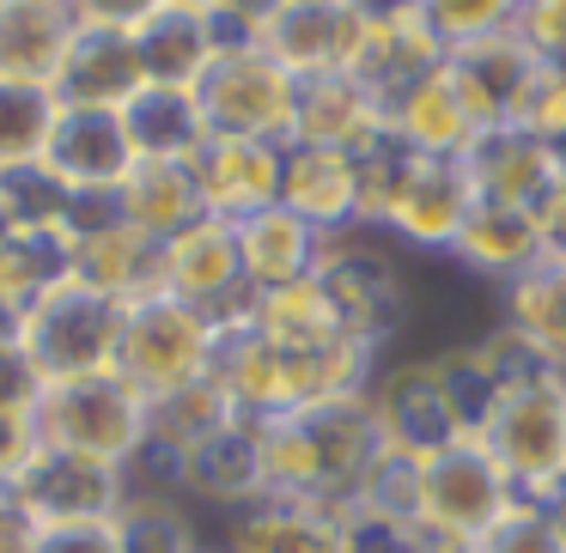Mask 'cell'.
<instances>
[{
    "mask_svg": "<svg viewBox=\"0 0 566 553\" xmlns=\"http://www.w3.org/2000/svg\"><path fill=\"white\" fill-rule=\"evenodd\" d=\"M475 201L481 195L463 159H415L402 147H378L366 159V225L359 232L390 237L415 262H451Z\"/></svg>",
    "mask_w": 566,
    "mask_h": 553,
    "instance_id": "1",
    "label": "cell"
},
{
    "mask_svg": "<svg viewBox=\"0 0 566 553\" xmlns=\"http://www.w3.org/2000/svg\"><path fill=\"white\" fill-rule=\"evenodd\" d=\"M415 268L420 262L402 256L390 237L347 232L329 237L317 280L329 293V305L342 310V329L396 359L408 347V322H415Z\"/></svg>",
    "mask_w": 566,
    "mask_h": 553,
    "instance_id": "2",
    "label": "cell"
},
{
    "mask_svg": "<svg viewBox=\"0 0 566 553\" xmlns=\"http://www.w3.org/2000/svg\"><path fill=\"white\" fill-rule=\"evenodd\" d=\"M123 329H128V305L104 298L86 280H67L19 317V347H25V359L38 365L43 390H50V383H80L116 371Z\"/></svg>",
    "mask_w": 566,
    "mask_h": 553,
    "instance_id": "3",
    "label": "cell"
},
{
    "mask_svg": "<svg viewBox=\"0 0 566 553\" xmlns=\"http://www.w3.org/2000/svg\"><path fill=\"white\" fill-rule=\"evenodd\" d=\"M220 341H226V329L208 317V310L184 305V298H171V293L140 298V305L128 310L116 377H123L128 390H140L147 407H153V402H165V395L189 390V383L213 377Z\"/></svg>",
    "mask_w": 566,
    "mask_h": 553,
    "instance_id": "4",
    "label": "cell"
},
{
    "mask_svg": "<svg viewBox=\"0 0 566 553\" xmlns=\"http://www.w3.org/2000/svg\"><path fill=\"white\" fill-rule=\"evenodd\" d=\"M38 438L43 450L128 468L140 456V444H147V395L128 390L116 371L80 377V383H50L38 402Z\"/></svg>",
    "mask_w": 566,
    "mask_h": 553,
    "instance_id": "5",
    "label": "cell"
},
{
    "mask_svg": "<svg viewBox=\"0 0 566 553\" xmlns=\"http://www.w3.org/2000/svg\"><path fill=\"white\" fill-rule=\"evenodd\" d=\"M475 444L500 462V475L524 499H542L554 480H566V377H542L500 395V407L481 419Z\"/></svg>",
    "mask_w": 566,
    "mask_h": 553,
    "instance_id": "6",
    "label": "cell"
},
{
    "mask_svg": "<svg viewBox=\"0 0 566 553\" xmlns=\"http://www.w3.org/2000/svg\"><path fill=\"white\" fill-rule=\"evenodd\" d=\"M135 13H140V0L135 7L80 0L74 43H67V62L55 74V92H62L67 110H116L123 116L153 86L147 62H140V43H135Z\"/></svg>",
    "mask_w": 566,
    "mask_h": 553,
    "instance_id": "7",
    "label": "cell"
},
{
    "mask_svg": "<svg viewBox=\"0 0 566 553\" xmlns=\"http://www.w3.org/2000/svg\"><path fill=\"white\" fill-rule=\"evenodd\" d=\"M512 499H524V492L500 475V462L475 438H463V444H451V450L420 462V529L432 541L475 547L512 511Z\"/></svg>",
    "mask_w": 566,
    "mask_h": 553,
    "instance_id": "8",
    "label": "cell"
},
{
    "mask_svg": "<svg viewBox=\"0 0 566 553\" xmlns=\"http://www.w3.org/2000/svg\"><path fill=\"white\" fill-rule=\"evenodd\" d=\"M201 116H208L213 140H269V147H293V116H298V79L286 74L274 55H220L208 79L196 86Z\"/></svg>",
    "mask_w": 566,
    "mask_h": 553,
    "instance_id": "9",
    "label": "cell"
},
{
    "mask_svg": "<svg viewBox=\"0 0 566 553\" xmlns=\"http://www.w3.org/2000/svg\"><path fill=\"white\" fill-rule=\"evenodd\" d=\"M366 402H371V419H378L384 444L402 450V456H420V462L469 438L463 414H457L451 390H444L439 359H427V353L384 359V371H378Z\"/></svg>",
    "mask_w": 566,
    "mask_h": 553,
    "instance_id": "10",
    "label": "cell"
},
{
    "mask_svg": "<svg viewBox=\"0 0 566 553\" xmlns=\"http://www.w3.org/2000/svg\"><path fill=\"white\" fill-rule=\"evenodd\" d=\"M165 293L196 305V310H208L220 329H244L256 293H250L244 262H238V225H226L208 213V220L189 225L184 237H171V244H165Z\"/></svg>",
    "mask_w": 566,
    "mask_h": 553,
    "instance_id": "11",
    "label": "cell"
},
{
    "mask_svg": "<svg viewBox=\"0 0 566 553\" xmlns=\"http://www.w3.org/2000/svg\"><path fill=\"white\" fill-rule=\"evenodd\" d=\"M74 280L98 286L104 298L135 310L140 298L165 293V244H153L128 220H116L111 201H86L74 232Z\"/></svg>",
    "mask_w": 566,
    "mask_h": 553,
    "instance_id": "12",
    "label": "cell"
},
{
    "mask_svg": "<svg viewBox=\"0 0 566 553\" xmlns=\"http://www.w3.org/2000/svg\"><path fill=\"white\" fill-rule=\"evenodd\" d=\"M262 499H269V462L256 419H232L184 456V504H196L208 523H226Z\"/></svg>",
    "mask_w": 566,
    "mask_h": 553,
    "instance_id": "13",
    "label": "cell"
},
{
    "mask_svg": "<svg viewBox=\"0 0 566 553\" xmlns=\"http://www.w3.org/2000/svg\"><path fill=\"white\" fill-rule=\"evenodd\" d=\"M293 147H323L347 159H371L390 147V92L366 79H311L298 86V116H293Z\"/></svg>",
    "mask_w": 566,
    "mask_h": 553,
    "instance_id": "14",
    "label": "cell"
},
{
    "mask_svg": "<svg viewBox=\"0 0 566 553\" xmlns=\"http://www.w3.org/2000/svg\"><path fill=\"white\" fill-rule=\"evenodd\" d=\"M140 164L135 135L116 110H62V128L50 140L43 171L67 189L74 201H111Z\"/></svg>",
    "mask_w": 566,
    "mask_h": 553,
    "instance_id": "15",
    "label": "cell"
},
{
    "mask_svg": "<svg viewBox=\"0 0 566 553\" xmlns=\"http://www.w3.org/2000/svg\"><path fill=\"white\" fill-rule=\"evenodd\" d=\"M13 492L25 499V511L38 517L43 529H55V523H116V511L128 504V468H104V462H86V456L43 450Z\"/></svg>",
    "mask_w": 566,
    "mask_h": 553,
    "instance_id": "16",
    "label": "cell"
},
{
    "mask_svg": "<svg viewBox=\"0 0 566 553\" xmlns=\"http://www.w3.org/2000/svg\"><path fill=\"white\" fill-rule=\"evenodd\" d=\"M481 140V123L469 116L463 92H457L451 62L390 86V147L415 152V159H463Z\"/></svg>",
    "mask_w": 566,
    "mask_h": 553,
    "instance_id": "17",
    "label": "cell"
},
{
    "mask_svg": "<svg viewBox=\"0 0 566 553\" xmlns=\"http://www.w3.org/2000/svg\"><path fill=\"white\" fill-rule=\"evenodd\" d=\"M281 208L298 213V220L323 237L359 232V225H366V159L323 152V147H286Z\"/></svg>",
    "mask_w": 566,
    "mask_h": 553,
    "instance_id": "18",
    "label": "cell"
},
{
    "mask_svg": "<svg viewBox=\"0 0 566 553\" xmlns=\"http://www.w3.org/2000/svg\"><path fill=\"white\" fill-rule=\"evenodd\" d=\"M542 262H548V244H542L536 213L500 208V201H475V213H469L463 237H457V249H451V268L469 274L475 286H488V293L517 286L530 268H542Z\"/></svg>",
    "mask_w": 566,
    "mask_h": 553,
    "instance_id": "19",
    "label": "cell"
},
{
    "mask_svg": "<svg viewBox=\"0 0 566 553\" xmlns=\"http://www.w3.org/2000/svg\"><path fill=\"white\" fill-rule=\"evenodd\" d=\"M135 43H140V62H147V79L171 92H196L208 79V67L220 62V43L208 31L201 0H140Z\"/></svg>",
    "mask_w": 566,
    "mask_h": 553,
    "instance_id": "20",
    "label": "cell"
},
{
    "mask_svg": "<svg viewBox=\"0 0 566 553\" xmlns=\"http://www.w3.org/2000/svg\"><path fill=\"white\" fill-rule=\"evenodd\" d=\"M213 377H220V390L232 395L238 419H256V426L305 407V365H298V359H281L250 322L244 329H226Z\"/></svg>",
    "mask_w": 566,
    "mask_h": 553,
    "instance_id": "21",
    "label": "cell"
},
{
    "mask_svg": "<svg viewBox=\"0 0 566 553\" xmlns=\"http://www.w3.org/2000/svg\"><path fill=\"white\" fill-rule=\"evenodd\" d=\"M469 164V183H475L481 201H500V208H542L554 183H560V152L548 140H536L530 128L505 123V128H488L475 147L463 152Z\"/></svg>",
    "mask_w": 566,
    "mask_h": 553,
    "instance_id": "22",
    "label": "cell"
},
{
    "mask_svg": "<svg viewBox=\"0 0 566 553\" xmlns=\"http://www.w3.org/2000/svg\"><path fill=\"white\" fill-rule=\"evenodd\" d=\"M281 171L286 147H269V140H208V152L196 159L208 213L226 225L281 208Z\"/></svg>",
    "mask_w": 566,
    "mask_h": 553,
    "instance_id": "23",
    "label": "cell"
},
{
    "mask_svg": "<svg viewBox=\"0 0 566 553\" xmlns=\"http://www.w3.org/2000/svg\"><path fill=\"white\" fill-rule=\"evenodd\" d=\"M536 55H530V43L517 38V19L512 31H500V38L475 43V50L451 55V74H457V92H463L469 116L481 123V135L488 128H505L517 123V110H524V92L530 79H536Z\"/></svg>",
    "mask_w": 566,
    "mask_h": 553,
    "instance_id": "24",
    "label": "cell"
},
{
    "mask_svg": "<svg viewBox=\"0 0 566 553\" xmlns=\"http://www.w3.org/2000/svg\"><path fill=\"white\" fill-rule=\"evenodd\" d=\"M111 213L128 220L135 232H147L153 244H171V237H184L189 225L208 220V195H201L196 164L140 159L135 171H128V183L111 195Z\"/></svg>",
    "mask_w": 566,
    "mask_h": 553,
    "instance_id": "25",
    "label": "cell"
},
{
    "mask_svg": "<svg viewBox=\"0 0 566 553\" xmlns=\"http://www.w3.org/2000/svg\"><path fill=\"white\" fill-rule=\"evenodd\" d=\"M74 25L80 0H0V79L55 86Z\"/></svg>",
    "mask_w": 566,
    "mask_h": 553,
    "instance_id": "26",
    "label": "cell"
},
{
    "mask_svg": "<svg viewBox=\"0 0 566 553\" xmlns=\"http://www.w3.org/2000/svg\"><path fill=\"white\" fill-rule=\"evenodd\" d=\"M323 249H329V237L311 232V225L298 220V213H286V208L238 220V262H244L250 293H281V286L317 280Z\"/></svg>",
    "mask_w": 566,
    "mask_h": 553,
    "instance_id": "27",
    "label": "cell"
},
{
    "mask_svg": "<svg viewBox=\"0 0 566 553\" xmlns=\"http://www.w3.org/2000/svg\"><path fill=\"white\" fill-rule=\"evenodd\" d=\"M213 541L226 553H342V511H329V504L262 499L250 511L213 523Z\"/></svg>",
    "mask_w": 566,
    "mask_h": 553,
    "instance_id": "28",
    "label": "cell"
},
{
    "mask_svg": "<svg viewBox=\"0 0 566 553\" xmlns=\"http://www.w3.org/2000/svg\"><path fill=\"white\" fill-rule=\"evenodd\" d=\"M250 329H256L281 359H298V365L317 359V353H329V347L347 334L342 310L329 305V293H323V280H298V286H281V293H256V305H250Z\"/></svg>",
    "mask_w": 566,
    "mask_h": 553,
    "instance_id": "29",
    "label": "cell"
},
{
    "mask_svg": "<svg viewBox=\"0 0 566 553\" xmlns=\"http://www.w3.org/2000/svg\"><path fill=\"white\" fill-rule=\"evenodd\" d=\"M128 135H135L140 159H177V164H196L208 152L213 128L201 116L196 92H171V86H147L135 104L123 110Z\"/></svg>",
    "mask_w": 566,
    "mask_h": 553,
    "instance_id": "30",
    "label": "cell"
},
{
    "mask_svg": "<svg viewBox=\"0 0 566 553\" xmlns=\"http://www.w3.org/2000/svg\"><path fill=\"white\" fill-rule=\"evenodd\" d=\"M500 322L530 341L554 371H566V262H542L500 293Z\"/></svg>",
    "mask_w": 566,
    "mask_h": 553,
    "instance_id": "31",
    "label": "cell"
},
{
    "mask_svg": "<svg viewBox=\"0 0 566 553\" xmlns=\"http://www.w3.org/2000/svg\"><path fill=\"white\" fill-rule=\"evenodd\" d=\"M62 92L0 79V177L7 171H38L50 159V140L62 128Z\"/></svg>",
    "mask_w": 566,
    "mask_h": 553,
    "instance_id": "32",
    "label": "cell"
},
{
    "mask_svg": "<svg viewBox=\"0 0 566 553\" xmlns=\"http://www.w3.org/2000/svg\"><path fill=\"white\" fill-rule=\"evenodd\" d=\"M116 547L123 553H201L213 541V523L184 499H147L128 492V504L116 511Z\"/></svg>",
    "mask_w": 566,
    "mask_h": 553,
    "instance_id": "33",
    "label": "cell"
},
{
    "mask_svg": "<svg viewBox=\"0 0 566 553\" xmlns=\"http://www.w3.org/2000/svg\"><path fill=\"white\" fill-rule=\"evenodd\" d=\"M232 419H238V407H232V395L220 390V377H201V383H189V390H177V395H165V402L147 407V438L189 456L201 438H213V432L232 426Z\"/></svg>",
    "mask_w": 566,
    "mask_h": 553,
    "instance_id": "34",
    "label": "cell"
},
{
    "mask_svg": "<svg viewBox=\"0 0 566 553\" xmlns=\"http://www.w3.org/2000/svg\"><path fill=\"white\" fill-rule=\"evenodd\" d=\"M80 208L43 164L0 177V232H80Z\"/></svg>",
    "mask_w": 566,
    "mask_h": 553,
    "instance_id": "35",
    "label": "cell"
},
{
    "mask_svg": "<svg viewBox=\"0 0 566 553\" xmlns=\"http://www.w3.org/2000/svg\"><path fill=\"white\" fill-rule=\"evenodd\" d=\"M354 504L371 517H390V523H420V456H402V450L384 444L371 475L359 480Z\"/></svg>",
    "mask_w": 566,
    "mask_h": 553,
    "instance_id": "36",
    "label": "cell"
},
{
    "mask_svg": "<svg viewBox=\"0 0 566 553\" xmlns=\"http://www.w3.org/2000/svg\"><path fill=\"white\" fill-rule=\"evenodd\" d=\"M512 19H517V0H475V7L432 0V25H439V38H444V55H463V50H475V43L500 38V31H512Z\"/></svg>",
    "mask_w": 566,
    "mask_h": 553,
    "instance_id": "37",
    "label": "cell"
},
{
    "mask_svg": "<svg viewBox=\"0 0 566 553\" xmlns=\"http://www.w3.org/2000/svg\"><path fill=\"white\" fill-rule=\"evenodd\" d=\"M469 553H566V547H560V535H554V523L542 517L536 499H512V511H505Z\"/></svg>",
    "mask_w": 566,
    "mask_h": 553,
    "instance_id": "38",
    "label": "cell"
},
{
    "mask_svg": "<svg viewBox=\"0 0 566 553\" xmlns=\"http://www.w3.org/2000/svg\"><path fill=\"white\" fill-rule=\"evenodd\" d=\"M517 128L548 140L554 152L566 147V67L560 62L536 67V79H530V92H524V110H517Z\"/></svg>",
    "mask_w": 566,
    "mask_h": 553,
    "instance_id": "39",
    "label": "cell"
},
{
    "mask_svg": "<svg viewBox=\"0 0 566 553\" xmlns=\"http://www.w3.org/2000/svg\"><path fill=\"white\" fill-rule=\"evenodd\" d=\"M517 38L530 43L536 62L566 55V0H517Z\"/></svg>",
    "mask_w": 566,
    "mask_h": 553,
    "instance_id": "40",
    "label": "cell"
},
{
    "mask_svg": "<svg viewBox=\"0 0 566 553\" xmlns=\"http://www.w3.org/2000/svg\"><path fill=\"white\" fill-rule=\"evenodd\" d=\"M38 456H43L38 414H0V492H13Z\"/></svg>",
    "mask_w": 566,
    "mask_h": 553,
    "instance_id": "41",
    "label": "cell"
},
{
    "mask_svg": "<svg viewBox=\"0 0 566 553\" xmlns=\"http://www.w3.org/2000/svg\"><path fill=\"white\" fill-rule=\"evenodd\" d=\"M43 377L19 341H0V414H38Z\"/></svg>",
    "mask_w": 566,
    "mask_h": 553,
    "instance_id": "42",
    "label": "cell"
},
{
    "mask_svg": "<svg viewBox=\"0 0 566 553\" xmlns=\"http://www.w3.org/2000/svg\"><path fill=\"white\" fill-rule=\"evenodd\" d=\"M38 553H123V547H116L111 523H55L43 529Z\"/></svg>",
    "mask_w": 566,
    "mask_h": 553,
    "instance_id": "43",
    "label": "cell"
},
{
    "mask_svg": "<svg viewBox=\"0 0 566 553\" xmlns=\"http://www.w3.org/2000/svg\"><path fill=\"white\" fill-rule=\"evenodd\" d=\"M43 541V523L25 511L19 492H0V553H38Z\"/></svg>",
    "mask_w": 566,
    "mask_h": 553,
    "instance_id": "44",
    "label": "cell"
},
{
    "mask_svg": "<svg viewBox=\"0 0 566 553\" xmlns=\"http://www.w3.org/2000/svg\"><path fill=\"white\" fill-rule=\"evenodd\" d=\"M536 225H542V244H548V262H566V171H560V183L542 195Z\"/></svg>",
    "mask_w": 566,
    "mask_h": 553,
    "instance_id": "45",
    "label": "cell"
},
{
    "mask_svg": "<svg viewBox=\"0 0 566 553\" xmlns=\"http://www.w3.org/2000/svg\"><path fill=\"white\" fill-rule=\"evenodd\" d=\"M536 504H542V517L554 523V535H560V547H566V480H554V487L542 492Z\"/></svg>",
    "mask_w": 566,
    "mask_h": 553,
    "instance_id": "46",
    "label": "cell"
},
{
    "mask_svg": "<svg viewBox=\"0 0 566 553\" xmlns=\"http://www.w3.org/2000/svg\"><path fill=\"white\" fill-rule=\"evenodd\" d=\"M201 553H226V547H220V541H208V547H201Z\"/></svg>",
    "mask_w": 566,
    "mask_h": 553,
    "instance_id": "47",
    "label": "cell"
}]
</instances>
